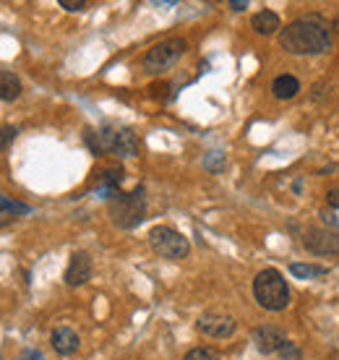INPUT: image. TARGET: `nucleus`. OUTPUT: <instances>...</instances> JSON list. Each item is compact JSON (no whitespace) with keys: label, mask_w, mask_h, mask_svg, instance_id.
Returning a JSON list of instances; mask_svg holds the SVG:
<instances>
[{"label":"nucleus","mask_w":339,"mask_h":360,"mask_svg":"<svg viewBox=\"0 0 339 360\" xmlns=\"http://www.w3.org/2000/svg\"><path fill=\"white\" fill-rule=\"evenodd\" d=\"M91 271H94V264H91L89 253H73L71 262H68V269H65V285L68 288H81L91 279Z\"/></svg>","instance_id":"obj_9"},{"label":"nucleus","mask_w":339,"mask_h":360,"mask_svg":"<svg viewBox=\"0 0 339 360\" xmlns=\"http://www.w3.org/2000/svg\"><path fill=\"white\" fill-rule=\"evenodd\" d=\"M253 342H256V347H259L261 352L271 355V352H279L285 347L287 337L277 326H259V329H253Z\"/></svg>","instance_id":"obj_10"},{"label":"nucleus","mask_w":339,"mask_h":360,"mask_svg":"<svg viewBox=\"0 0 339 360\" xmlns=\"http://www.w3.org/2000/svg\"><path fill=\"white\" fill-rule=\"evenodd\" d=\"M331 32H337L339 34V13L334 16V21H331Z\"/></svg>","instance_id":"obj_26"},{"label":"nucleus","mask_w":339,"mask_h":360,"mask_svg":"<svg viewBox=\"0 0 339 360\" xmlns=\"http://www.w3.org/2000/svg\"><path fill=\"white\" fill-rule=\"evenodd\" d=\"M108 207L113 222L123 230H131V227L141 225L143 214H146V196H143L141 188H136L134 193H120L117 191L115 196L108 201Z\"/></svg>","instance_id":"obj_4"},{"label":"nucleus","mask_w":339,"mask_h":360,"mask_svg":"<svg viewBox=\"0 0 339 360\" xmlns=\"http://www.w3.org/2000/svg\"><path fill=\"white\" fill-rule=\"evenodd\" d=\"M87 144L94 154H115L120 160H131L139 154V139L131 128L102 126L99 131H87Z\"/></svg>","instance_id":"obj_2"},{"label":"nucleus","mask_w":339,"mask_h":360,"mask_svg":"<svg viewBox=\"0 0 339 360\" xmlns=\"http://www.w3.org/2000/svg\"><path fill=\"white\" fill-rule=\"evenodd\" d=\"M279 355H282V360H300V350H298L293 342H287L285 347L279 350Z\"/></svg>","instance_id":"obj_20"},{"label":"nucleus","mask_w":339,"mask_h":360,"mask_svg":"<svg viewBox=\"0 0 339 360\" xmlns=\"http://www.w3.org/2000/svg\"><path fill=\"white\" fill-rule=\"evenodd\" d=\"M149 245L154 248V253H160L162 259H170V262H180L191 253V243H188L186 235L167 225L154 227L149 233Z\"/></svg>","instance_id":"obj_6"},{"label":"nucleus","mask_w":339,"mask_h":360,"mask_svg":"<svg viewBox=\"0 0 339 360\" xmlns=\"http://www.w3.org/2000/svg\"><path fill=\"white\" fill-rule=\"evenodd\" d=\"M60 8L71 11V13H81V11H87V0H60Z\"/></svg>","instance_id":"obj_19"},{"label":"nucleus","mask_w":339,"mask_h":360,"mask_svg":"<svg viewBox=\"0 0 339 360\" xmlns=\"http://www.w3.org/2000/svg\"><path fill=\"white\" fill-rule=\"evenodd\" d=\"M290 274L298 279H316L326 274V266H316V264H290Z\"/></svg>","instance_id":"obj_15"},{"label":"nucleus","mask_w":339,"mask_h":360,"mask_svg":"<svg viewBox=\"0 0 339 360\" xmlns=\"http://www.w3.org/2000/svg\"><path fill=\"white\" fill-rule=\"evenodd\" d=\"M16 360H45V355H42L39 350H32V347H29V350L21 352Z\"/></svg>","instance_id":"obj_21"},{"label":"nucleus","mask_w":339,"mask_h":360,"mask_svg":"<svg viewBox=\"0 0 339 360\" xmlns=\"http://www.w3.org/2000/svg\"><path fill=\"white\" fill-rule=\"evenodd\" d=\"M253 295L264 311H285L290 306V288L277 269H261L253 279Z\"/></svg>","instance_id":"obj_3"},{"label":"nucleus","mask_w":339,"mask_h":360,"mask_svg":"<svg viewBox=\"0 0 339 360\" xmlns=\"http://www.w3.org/2000/svg\"><path fill=\"white\" fill-rule=\"evenodd\" d=\"M183 360H222V355L215 347H193V350L186 352Z\"/></svg>","instance_id":"obj_17"},{"label":"nucleus","mask_w":339,"mask_h":360,"mask_svg":"<svg viewBox=\"0 0 339 360\" xmlns=\"http://www.w3.org/2000/svg\"><path fill=\"white\" fill-rule=\"evenodd\" d=\"M279 45L290 55H321L331 50V24L319 13L295 18L279 32Z\"/></svg>","instance_id":"obj_1"},{"label":"nucleus","mask_w":339,"mask_h":360,"mask_svg":"<svg viewBox=\"0 0 339 360\" xmlns=\"http://www.w3.org/2000/svg\"><path fill=\"white\" fill-rule=\"evenodd\" d=\"M0 204H3V217L8 214H32V207L27 204H18V201H11V196H0Z\"/></svg>","instance_id":"obj_16"},{"label":"nucleus","mask_w":339,"mask_h":360,"mask_svg":"<svg viewBox=\"0 0 339 360\" xmlns=\"http://www.w3.org/2000/svg\"><path fill=\"white\" fill-rule=\"evenodd\" d=\"M50 345H53V350L58 355H73V352L79 350V334L68 329V326H60V329H55L53 337H50Z\"/></svg>","instance_id":"obj_11"},{"label":"nucleus","mask_w":339,"mask_h":360,"mask_svg":"<svg viewBox=\"0 0 339 360\" xmlns=\"http://www.w3.org/2000/svg\"><path fill=\"white\" fill-rule=\"evenodd\" d=\"M230 8L232 11H245L248 8V0H230Z\"/></svg>","instance_id":"obj_25"},{"label":"nucleus","mask_w":339,"mask_h":360,"mask_svg":"<svg viewBox=\"0 0 339 360\" xmlns=\"http://www.w3.org/2000/svg\"><path fill=\"white\" fill-rule=\"evenodd\" d=\"M250 27H253V32L256 34H274V32H279L282 29V21H279V16L274 13V11H259L256 16L250 18Z\"/></svg>","instance_id":"obj_12"},{"label":"nucleus","mask_w":339,"mask_h":360,"mask_svg":"<svg viewBox=\"0 0 339 360\" xmlns=\"http://www.w3.org/2000/svg\"><path fill=\"white\" fill-rule=\"evenodd\" d=\"M0 97H3V102H13L21 97V82L11 71L0 73Z\"/></svg>","instance_id":"obj_14"},{"label":"nucleus","mask_w":339,"mask_h":360,"mask_svg":"<svg viewBox=\"0 0 339 360\" xmlns=\"http://www.w3.org/2000/svg\"><path fill=\"white\" fill-rule=\"evenodd\" d=\"M321 219L326 222V225L339 227V219H337V214H334V212H326V209H324V212H321Z\"/></svg>","instance_id":"obj_24"},{"label":"nucleus","mask_w":339,"mask_h":360,"mask_svg":"<svg viewBox=\"0 0 339 360\" xmlns=\"http://www.w3.org/2000/svg\"><path fill=\"white\" fill-rule=\"evenodd\" d=\"M186 39L183 37H170L160 45H154L149 53L143 55V73H149V76H157V73L167 71L172 65L178 63L183 53H186Z\"/></svg>","instance_id":"obj_5"},{"label":"nucleus","mask_w":339,"mask_h":360,"mask_svg":"<svg viewBox=\"0 0 339 360\" xmlns=\"http://www.w3.org/2000/svg\"><path fill=\"white\" fill-rule=\"evenodd\" d=\"M204 167L209 172L222 170V167H224V154L222 152H209V154H206V160H204Z\"/></svg>","instance_id":"obj_18"},{"label":"nucleus","mask_w":339,"mask_h":360,"mask_svg":"<svg viewBox=\"0 0 339 360\" xmlns=\"http://www.w3.org/2000/svg\"><path fill=\"white\" fill-rule=\"evenodd\" d=\"M235 326L238 321L232 319L230 314H204L198 316L196 329L206 337H215V340H227L235 334Z\"/></svg>","instance_id":"obj_8"},{"label":"nucleus","mask_w":339,"mask_h":360,"mask_svg":"<svg viewBox=\"0 0 339 360\" xmlns=\"http://www.w3.org/2000/svg\"><path fill=\"white\" fill-rule=\"evenodd\" d=\"M11 139H16V128L6 126V128H3V149H8V146H11Z\"/></svg>","instance_id":"obj_22"},{"label":"nucleus","mask_w":339,"mask_h":360,"mask_svg":"<svg viewBox=\"0 0 339 360\" xmlns=\"http://www.w3.org/2000/svg\"><path fill=\"white\" fill-rule=\"evenodd\" d=\"M298 91H300V82L290 73H282L271 82V94L277 99H293L298 97Z\"/></svg>","instance_id":"obj_13"},{"label":"nucleus","mask_w":339,"mask_h":360,"mask_svg":"<svg viewBox=\"0 0 339 360\" xmlns=\"http://www.w3.org/2000/svg\"><path fill=\"white\" fill-rule=\"evenodd\" d=\"M326 204H329L331 209H339V188H331L329 193H326Z\"/></svg>","instance_id":"obj_23"},{"label":"nucleus","mask_w":339,"mask_h":360,"mask_svg":"<svg viewBox=\"0 0 339 360\" xmlns=\"http://www.w3.org/2000/svg\"><path fill=\"white\" fill-rule=\"evenodd\" d=\"M303 245L316 256H339V233L329 227H308L303 233Z\"/></svg>","instance_id":"obj_7"}]
</instances>
